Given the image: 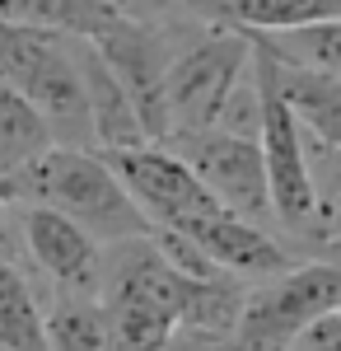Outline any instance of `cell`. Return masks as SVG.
Instances as JSON below:
<instances>
[{
	"label": "cell",
	"mask_w": 341,
	"mask_h": 351,
	"mask_svg": "<svg viewBox=\"0 0 341 351\" xmlns=\"http://www.w3.org/2000/svg\"><path fill=\"white\" fill-rule=\"evenodd\" d=\"M108 19L117 14L103 10L99 0H0V24L71 38V43H89Z\"/></svg>",
	"instance_id": "obj_11"
},
{
	"label": "cell",
	"mask_w": 341,
	"mask_h": 351,
	"mask_svg": "<svg viewBox=\"0 0 341 351\" xmlns=\"http://www.w3.org/2000/svg\"><path fill=\"white\" fill-rule=\"evenodd\" d=\"M79 66V84H84V104H89V132H94V155H122V150H140L150 145L140 122H136V108L127 99V89L117 84V75L108 71L99 52L89 43H71Z\"/></svg>",
	"instance_id": "obj_9"
},
{
	"label": "cell",
	"mask_w": 341,
	"mask_h": 351,
	"mask_svg": "<svg viewBox=\"0 0 341 351\" xmlns=\"http://www.w3.org/2000/svg\"><path fill=\"white\" fill-rule=\"evenodd\" d=\"M0 263L19 267V234H14V206L0 197Z\"/></svg>",
	"instance_id": "obj_21"
},
{
	"label": "cell",
	"mask_w": 341,
	"mask_h": 351,
	"mask_svg": "<svg viewBox=\"0 0 341 351\" xmlns=\"http://www.w3.org/2000/svg\"><path fill=\"white\" fill-rule=\"evenodd\" d=\"M0 351H47L42 304L24 267L0 263Z\"/></svg>",
	"instance_id": "obj_14"
},
{
	"label": "cell",
	"mask_w": 341,
	"mask_h": 351,
	"mask_svg": "<svg viewBox=\"0 0 341 351\" xmlns=\"http://www.w3.org/2000/svg\"><path fill=\"white\" fill-rule=\"evenodd\" d=\"M159 351H229V342H220L210 332H197V328H173Z\"/></svg>",
	"instance_id": "obj_19"
},
{
	"label": "cell",
	"mask_w": 341,
	"mask_h": 351,
	"mask_svg": "<svg viewBox=\"0 0 341 351\" xmlns=\"http://www.w3.org/2000/svg\"><path fill=\"white\" fill-rule=\"evenodd\" d=\"M229 19L248 38H286V33L341 24V0H234Z\"/></svg>",
	"instance_id": "obj_12"
},
{
	"label": "cell",
	"mask_w": 341,
	"mask_h": 351,
	"mask_svg": "<svg viewBox=\"0 0 341 351\" xmlns=\"http://www.w3.org/2000/svg\"><path fill=\"white\" fill-rule=\"evenodd\" d=\"M56 141L47 132V122L28 108L14 89L0 84V178L19 173L24 164H33L42 150H52Z\"/></svg>",
	"instance_id": "obj_15"
},
{
	"label": "cell",
	"mask_w": 341,
	"mask_h": 351,
	"mask_svg": "<svg viewBox=\"0 0 341 351\" xmlns=\"http://www.w3.org/2000/svg\"><path fill=\"white\" fill-rule=\"evenodd\" d=\"M341 314V267L299 258L290 271L243 291L229 351H294L314 324Z\"/></svg>",
	"instance_id": "obj_4"
},
{
	"label": "cell",
	"mask_w": 341,
	"mask_h": 351,
	"mask_svg": "<svg viewBox=\"0 0 341 351\" xmlns=\"http://www.w3.org/2000/svg\"><path fill=\"white\" fill-rule=\"evenodd\" d=\"M99 5L112 10L117 19H131V24H164L159 0H99Z\"/></svg>",
	"instance_id": "obj_20"
},
{
	"label": "cell",
	"mask_w": 341,
	"mask_h": 351,
	"mask_svg": "<svg viewBox=\"0 0 341 351\" xmlns=\"http://www.w3.org/2000/svg\"><path fill=\"white\" fill-rule=\"evenodd\" d=\"M164 150L201 183V188L234 211L248 225H271V202H266V173H262V150L257 141H238L225 132H173Z\"/></svg>",
	"instance_id": "obj_6"
},
{
	"label": "cell",
	"mask_w": 341,
	"mask_h": 351,
	"mask_svg": "<svg viewBox=\"0 0 341 351\" xmlns=\"http://www.w3.org/2000/svg\"><path fill=\"white\" fill-rule=\"evenodd\" d=\"M253 71V38L238 28H178L164 66V108L173 132H210L229 89ZM168 132V136H173Z\"/></svg>",
	"instance_id": "obj_3"
},
{
	"label": "cell",
	"mask_w": 341,
	"mask_h": 351,
	"mask_svg": "<svg viewBox=\"0 0 341 351\" xmlns=\"http://www.w3.org/2000/svg\"><path fill=\"white\" fill-rule=\"evenodd\" d=\"M14 234H19V263H33V271L52 286V295H94L103 276V243L89 239L66 216L14 206Z\"/></svg>",
	"instance_id": "obj_7"
},
{
	"label": "cell",
	"mask_w": 341,
	"mask_h": 351,
	"mask_svg": "<svg viewBox=\"0 0 341 351\" xmlns=\"http://www.w3.org/2000/svg\"><path fill=\"white\" fill-rule=\"evenodd\" d=\"M253 66L276 89V99L286 104V112L294 117L299 132L341 150V80L337 75L290 61V56H281L262 38H253Z\"/></svg>",
	"instance_id": "obj_8"
},
{
	"label": "cell",
	"mask_w": 341,
	"mask_h": 351,
	"mask_svg": "<svg viewBox=\"0 0 341 351\" xmlns=\"http://www.w3.org/2000/svg\"><path fill=\"white\" fill-rule=\"evenodd\" d=\"M183 24H131V19H108L89 47L99 52L108 71L117 75V84L127 89L136 108V122L150 145H164L168 141V108H164V66H168V52H173V33Z\"/></svg>",
	"instance_id": "obj_5"
},
{
	"label": "cell",
	"mask_w": 341,
	"mask_h": 351,
	"mask_svg": "<svg viewBox=\"0 0 341 351\" xmlns=\"http://www.w3.org/2000/svg\"><path fill=\"white\" fill-rule=\"evenodd\" d=\"M0 197L10 206H38V211L66 216L103 248L150 234V220L136 211V202L127 197L122 178L112 173V164L103 155H94V150L52 145L33 164H24L19 173L0 178Z\"/></svg>",
	"instance_id": "obj_1"
},
{
	"label": "cell",
	"mask_w": 341,
	"mask_h": 351,
	"mask_svg": "<svg viewBox=\"0 0 341 351\" xmlns=\"http://www.w3.org/2000/svg\"><path fill=\"white\" fill-rule=\"evenodd\" d=\"M304 169H309V230H304V248L314 258L318 248L341 239V150L304 136Z\"/></svg>",
	"instance_id": "obj_10"
},
{
	"label": "cell",
	"mask_w": 341,
	"mask_h": 351,
	"mask_svg": "<svg viewBox=\"0 0 341 351\" xmlns=\"http://www.w3.org/2000/svg\"><path fill=\"white\" fill-rule=\"evenodd\" d=\"M47 351H112L108 314L94 295H52L42 309Z\"/></svg>",
	"instance_id": "obj_13"
},
{
	"label": "cell",
	"mask_w": 341,
	"mask_h": 351,
	"mask_svg": "<svg viewBox=\"0 0 341 351\" xmlns=\"http://www.w3.org/2000/svg\"><path fill=\"white\" fill-rule=\"evenodd\" d=\"M210 132L238 136V141H257V132H262V89H257V75L253 71L229 89V99H225V108H220Z\"/></svg>",
	"instance_id": "obj_17"
},
{
	"label": "cell",
	"mask_w": 341,
	"mask_h": 351,
	"mask_svg": "<svg viewBox=\"0 0 341 351\" xmlns=\"http://www.w3.org/2000/svg\"><path fill=\"white\" fill-rule=\"evenodd\" d=\"M229 10H234V0H159V14L168 24L187 28H234Z\"/></svg>",
	"instance_id": "obj_18"
},
{
	"label": "cell",
	"mask_w": 341,
	"mask_h": 351,
	"mask_svg": "<svg viewBox=\"0 0 341 351\" xmlns=\"http://www.w3.org/2000/svg\"><path fill=\"white\" fill-rule=\"evenodd\" d=\"M271 43L281 56L299 61V66H314V71H327L341 80V24H323L309 28V33H286V38H262Z\"/></svg>",
	"instance_id": "obj_16"
},
{
	"label": "cell",
	"mask_w": 341,
	"mask_h": 351,
	"mask_svg": "<svg viewBox=\"0 0 341 351\" xmlns=\"http://www.w3.org/2000/svg\"><path fill=\"white\" fill-rule=\"evenodd\" d=\"M0 84L14 89L28 108L47 122L56 145L94 150L89 104H84V84H79L71 38L0 24Z\"/></svg>",
	"instance_id": "obj_2"
},
{
	"label": "cell",
	"mask_w": 341,
	"mask_h": 351,
	"mask_svg": "<svg viewBox=\"0 0 341 351\" xmlns=\"http://www.w3.org/2000/svg\"><path fill=\"white\" fill-rule=\"evenodd\" d=\"M318 258H323V263H332V267H341V239L327 243V248H318Z\"/></svg>",
	"instance_id": "obj_22"
}]
</instances>
